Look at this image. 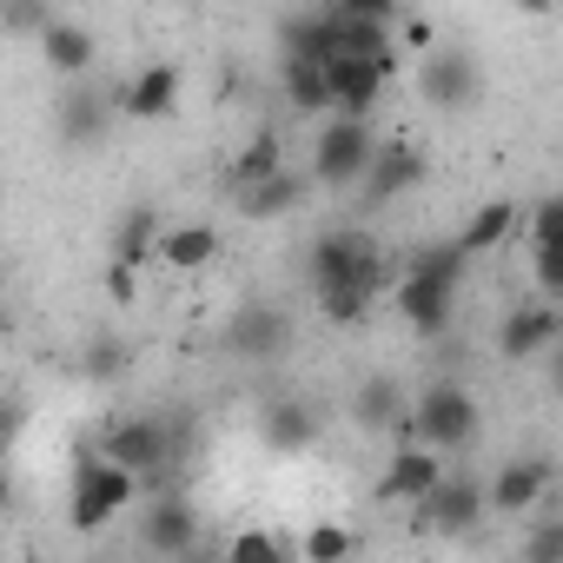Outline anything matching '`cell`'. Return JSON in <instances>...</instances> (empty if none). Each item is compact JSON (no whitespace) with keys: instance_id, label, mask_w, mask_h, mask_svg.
<instances>
[{"instance_id":"cell-1","label":"cell","mask_w":563,"mask_h":563,"mask_svg":"<svg viewBox=\"0 0 563 563\" xmlns=\"http://www.w3.org/2000/svg\"><path fill=\"white\" fill-rule=\"evenodd\" d=\"M457 292H464V258L451 252V239H438V245H418L405 258V278L391 286V306L431 345V339H444L457 325Z\"/></svg>"},{"instance_id":"cell-2","label":"cell","mask_w":563,"mask_h":563,"mask_svg":"<svg viewBox=\"0 0 563 563\" xmlns=\"http://www.w3.org/2000/svg\"><path fill=\"white\" fill-rule=\"evenodd\" d=\"M477 431H484V411H477V391H471V385L438 378L424 398H411V438H418L424 451L457 457V451L477 444Z\"/></svg>"},{"instance_id":"cell-3","label":"cell","mask_w":563,"mask_h":563,"mask_svg":"<svg viewBox=\"0 0 563 563\" xmlns=\"http://www.w3.org/2000/svg\"><path fill=\"white\" fill-rule=\"evenodd\" d=\"M306 278H312V292H332V286H385V252L365 225H332L312 239L306 252Z\"/></svg>"},{"instance_id":"cell-4","label":"cell","mask_w":563,"mask_h":563,"mask_svg":"<svg viewBox=\"0 0 563 563\" xmlns=\"http://www.w3.org/2000/svg\"><path fill=\"white\" fill-rule=\"evenodd\" d=\"M100 457L120 464L146 497H153V490H179V477H173V431H166L159 418H120V424L107 431Z\"/></svg>"},{"instance_id":"cell-5","label":"cell","mask_w":563,"mask_h":563,"mask_svg":"<svg viewBox=\"0 0 563 563\" xmlns=\"http://www.w3.org/2000/svg\"><path fill=\"white\" fill-rule=\"evenodd\" d=\"M372 153H378L372 120H325L319 140H312V173H306V179L325 186V192H352V186L365 179Z\"/></svg>"},{"instance_id":"cell-6","label":"cell","mask_w":563,"mask_h":563,"mask_svg":"<svg viewBox=\"0 0 563 563\" xmlns=\"http://www.w3.org/2000/svg\"><path fill=\"white\" fill-rule=\"evenodd\" d=\"M140 497V484L120 471V464H107V457H80V471H74V490H67V530H100V523H113L126 504Z\"/></svg>"},{"instance_id":"cell-7","label":"cell","mask_w":563,"mask_h":563,"mask_svg":"<svg viewBox=\"0 0 563 563\" xmlns=\"http://www.w3.org/2000/svg\"><path fill=\"white\" fill-rule=\"evenodd\" d=\"M484 523V484L464 471H444L431 497L411 504V530L418 537H471Z\"/></svg>"},{"instance_id":"cell-8","label":"cell","mask_w":563,"mask_h":563,"mask_svg":"<svg viewBox=\"0 0 563 563\" xmlns=\"http://www.w3.org/2000/svg\"><path fill=\"white\" fill-rule=\"evenodd\" d=\"M352 424L372 431V438H391V451H398V444H418V438H411V391H405V378L365 372L358 391H352Z\"/></svg>"},{"instance_id":"cell-9","label":"cell","mask_w":563,"mask_h":563,"mask_svg":"<svg viewBox=\"0 0 563 563\" xmlns=\"http://www.w3.org/2000/svg\"><path fill=\"white\" fill-rule=\"evenodd\" d=\"M556 484V464L543 451H523L510 464H497V477L484 484V517H523L530 504H543Z\"/></svg>"},{"instance_id":"cell-10","label":"cell","mask_w":563,"mask_h":563,"mask_svg":"<svg viewBox=\"0 0 563 563\" xmlns=\"http://www.w3.org/2000/svg\"><path fill=\"white\" fill-rule=\"evenodd\" d=\"M192 543H199V510H192V497H186V490H153L146 510H140V550L179 563V556H192Z\"/></svg>"},{"instance_id":"cell-11","label":"cell","mask_w":563,"mask_h":563,"mask_svg":"<svg viewBox=\"0 0 563 563\" xmlns=\"http://www.w3.org/2000/svg\"><path fill=\"white\" fill-rule=\"evenodd\" d=\"M225 352L245 358V365H272V358H286L292 352V319L278 312V306H245L232 325H225Z\"/></svg>"},{"instance_id":"cell-12","label":"cell","mask_w":563,"mask_h":563,"mask_svg":"<svg viewBox=\"0 0 563 563\" xmlns=\"http://www.w3.org/2000/svg\"><path fill=\"white\" fill-rule=\"evenodd\" d=\"M451 464L438 457V451H424V444H398L391 457H385V471H378V484H372V497L378 504H418V497H431L438 490V477H444Z\"/></svg>"},{"instance_id":"cell-13","label":"cell","mask_w":563,"mask_h":563,"mask_svg":"<svg viewBox=\"0 0 563 563\" xmlns=\"http://www.w3.org/2000/svg\"><path fill=\"white\" fill-rule=\"evenodd\" d=\"M418 93H424L431 107H444V113L471 107V100H477V54H464V47H431L424 67H418Z\"/></svg>"},{"instance_id":"cell-14","label":"cell","mask_w":563,"mask_h":563,"mask_svg":"<svg viewBox=\"0 0 563 563\" xmlns=\"http://www.w3.org/2000/svg\"><path fill=\"white\" fill-rule=\"evenodd\" d=\"M385 74L372 67V60H352V54H339L332 67H325V100H332V120H372L378 113V100H385Z\"/></svg>"},{"instance_id":"cell-15","label":"cell","mask_w":563,"mask_h":563,"mask_svg":"<svg viewBox=\"0 0 563 563\" xmlns=\"http://www.w3.org/2000/svg\"><path fill=\"white\" fill-rule=\"evenodd\" d=\"M550 345H556V306H550V299H523V306L504 312V325H497V352H504L510 365L543 358Z\"/></svg>"},{"instance_id":"cell-16","label":"cell","mask_w":563,"mask_h":563,"mask_svg":"<svg viewBox=\"0 0 563 563\" xmlns=\"http://www.w3.org/2000/svg\"><path fill=\"white\" fill-rule=\"evenodd\" d=\"M179 93H186V74H179L173 60H153V67H140V74L126 80L120 113H126V120H173V113H179Z\"/></svg>"},{"instance_id":"cell-17","label":"cell","mask_w":563,"mask_h":563,"mask_svg":"<svg viewBox=\"0 0 563 563\" xmlns=\"http://www.w3.org/2000/svg\"><path fill=\"white\" fill-rule=\"evenodd\" d=\"M424 173H431V159H424L411 140H391V146H378V153H372V166H365V179H358V186H365V199H372V206H385V199L411 192Z\"/></svg>"},{"instance_id":"cell-18","label":"cell","mask_w":563,"mask_h":563,"mask_svg":"<svg viewBox=\"0 0 563 563\" xmlns=\"http://www.w3.org/2000/svg\"><path fill=\"white\" fill-rule=\"evenodd\" d=\"M258 438H265V451H278V457H299V451L319 444V411H312L306 398H272V405L258 411Z\"/></svg>"},{"instance_id":"cell-19","label":"cell","mask_w":563,"mask_h":563,"mask_svg":"<svg viewBox=\"0 0 563 563\" xmlns=\"http://www.w3.org/2000/svg\"><path fill=\"white\" fill-rule=\"evenodd\" d=\"M517 219H523V206H517V199H484V206H477V212L464 219V232L451 239V252H457V258L471 265V258L497 252V245H504V239L517 232Z\"/></svg>"},{"instance_id":"cell-20","label":"cell","mask_w":563,"mask_h":563,"mask_svg":"<svg viewBox=\"0 0 563 563\" xmlns=\"http://www.w3.org/2000/svg\"><path fill=\"white\" fill-rule=\"evenodd\" d=\"M34 47H41V60H47L60 80H87V67H93V34H87L80 21H60V14H54Z\"/></svg>"},{"instance_id":"cell-21","label":"cell","mask_w":563,"mask_h":563,"mask_svg":"<svg viewBox=\"0 0 563 563\" xmlns=\"http://www.w3.org/2000/svg\"><path fill=\"white\" fill-rule=\"evenodd\" d=\"M278 60L332 67V60H339V21H332V8H319V14H299V21H286V54H278Z\"/></svg>"},{"instance_id":"cell-22","label":"cell","mask_w":563,"mask_h":563,"mask_svg":"<svg viewBox=\"0 0 563 563\" xmlns=\"http://www.w3.org/2000/svg\"><path fill=\"white\" fill-rule=\"evenodd\" d=\"M306 192H312V179L286 166V173H278V179H265V186L239 192V212H245V219H258V225H272V219H286V212H299V206H306Z\"/></svg>"},{"instance_id":"cell-23","label":"cell","mask_w":563,"mask_h":563,"mask_svg":"<svg viewBox=\"0 0 563 563\" xmlns=\"http://www.w3.org/2000/svg\"><path fill=\"white\" fill-rule=\"evenodd\" d=\"M153 258H159L166 272H199V265L219 258V232H212V225H173V232H159Z\"/></svg>"},{"instance_id":"cell-24","label":"cell","mask_w":563,"mask_h":563,"mask_svg":"<svg viewBox=\"0 0 563 563\" xmlns=\"http://www.w3.org/2000/svg\"><path fill=\"white\" fill-rule=\"evenodd\" d=\"M278 173H286V140H278L272 126H258V133L239 146V159H232V186L252 192V186H265V179H278Z\"/></svg>"},{"instance_id":"cell-25","label":"cell","mask_w":563,"mask_h":563,"mask_svg":"<svg viewBox=\"0 0 563 563\" xmlns=\"http://www.w3.org/2000/svg\"><path fill=\"white\" fill-rule=\"evenodd\" d=\"M153 245H159V212H153V206H133V212L120 219V232H113V258H107V265L140 272V265H153Z\"/></svg>"},{"instance_id":"cell-26","label":"cell","mask_w":563,"mask_h":563,"mask_svg":"<svg viewBox=\"0 0 563 563\" xmlns=\"http://www.w3.org/2000/svg\"><path fill=\"white\" fill-rule=\"evenodd\" d=\"M278 87H286V107L299 120H332V100H325V67H306V60H278Z\"/></svg>"},{"instance_id":"cell-27","label":"cell","mask_w":563,"mask_h":563,"mask_svg":"<svg viewBox=\"0 0 563 563\" xmlns=\"http://www.w3.org/2000/svg\"><path fill=\"white\" fill-rule=\"evenodd\" d=\"M54 126H60V140H67V146H93V140L107 133V100H100L93 87H80V93H67V100H60Z\"/></svg>"},{"instance_id":"cell-28","label":"cell","mask_w":563,"mask_h":563,"mask_svg":"<svg viewBox=\"0 0 563 563\" xmlns=\"http://www.w3.org/2000/svg\"><path fill=\"white\" fill-rule=\"evenodd\" d=\"M80 372H87L93 385H113V378H126V372H133V345H126V339H113V332H100V339H87Z\"/></svg>"},{"instance_id":"cell-29","label":"cell","mask_w":563,"mask_h":563,"mask_svg":"<svg viewBox=\"0 0 563 563\" xmlns=\"http://www.w3.org/2000/svg\"><path fill=\"white\" fill-rule=\"evenodd\" d=\"M312 299H319V319L345 332V325H365L372 319V299L378 292L372 286H332V292H312Z\"/></svg>"},{"instance_id":"cell-30","label":"cell","mask_w":563,"mask_h":563,"mask_svg":"<svg viewBox=\"0 0 563 563\" xmlns=\"http://www.w3.org/2000/svg\"><path fill=\"white\" fill-rule=\"evenodd\" d=\"M219 563H292V550L278 543L272 530H239L232 543H225V556Z\"/></svg>"},{"instance_id":"cell-31","label":"cell","mask_w":563,"mask_h":563,"mask_svg":"<svg viewBox=\"0 0 563 563\" xmlns=\"http://www.w3.org/2000/svg\"><path fill=\"white\" fill-rule=\"evenodd\" d=\"M352 550H358V537L345 523H312L306 530V563H352Z\"/></svg>"},{"instance_id":"cell-32","label":"cell","mask_w":563,"mask_h":563,"mask_svg":"<svg viewBox=\"0 0 563 563\" xmlns=\"http://www.w3.org/2000/svg\"><path fill=\"white\" fill-rule=\"evenodd\" d=\"M530 265H537V299L556 306V292H563V252H556V239H530Z\"/></svg>"},{"instance_id":"cell-33","label":"cell","mask_w":563,"mask_h":563,"mask_svg":"<svg viewBox=\"0 0 563 563\" xmlns=\"http://www.w3.org/2000/svg\"><path fill=\"white\" fill-rule=\"evenodd\" d=\"M523 563H563V523H556V517H543V523L530 530V543H523Z\"/></svg>"},{"instance_id":"cell-34","label":"cell","mask_w":563,"mask_h":563,"mask_svg":"<svg viewBox=\"0 0 563 563\" xmlns=\"http://www.w3.org/2000/svg\"><path fill=\"white\" fill-rule=\"evenodd\" d=\"M0 21H8L14 34H34V41H41L47 21H54V8H41V0H34V8H0Z\"/></svg>"},{"instance_id":"cell-35","label":"cell","mask_w":563,"mask_h":563,"mask_svg":"<svg viewBox=\"0 0 563 563\" xmlns=\"http://www.w3.org/2000/svg\"><path fill=\"white\" fill-rule=\"evenodd\" d=\"M21 424H27V405H21L14 391H0V451L21 438Z\"/></svg>"},{"instance_id":"cell-36","label":"cell","mask_w":563,"mask_h":563,"mask_svg":"<svg viewBox=\"0 0 563 563\" xmlns=\"http://www.w3.org/2000/svg\"><path fill=\"white\" fill-rule=\"evenodd\" d=\"M107 299H113V306H133V299H140V272L107 265Z\"/></svg>"},{"instance_id":"cell-37","label":"cell","mask_w":563,"mask_h":563,"mask_svg":"<svg viewBox=\"0 0 563 563\" xmlns=\"http://www.w3.org/2000/svg\"><path fill=\"white\" fill-rule=\"evenodd\" d=\"M14 504V477H8V464H0V510Z\"/></svg>"},{"instance_id":"cell-38","label":"cell","mask_w":563,"mask_h":563,"mask_svg":"<svg viewBox=\"0 0 563 563\" xmlns=\"http://www.w3.org/2000/svg\"><path fill=\"white\" fill-rule=\"evenodd\" d=\"M179 563H212V556H199V550H192V556H179Z\"/></svg>"}]
</instances>
